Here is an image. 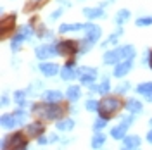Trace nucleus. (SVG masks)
Segmentation results:
<instances>
[{"instance_id":"f257e3e1","label":"nucleus","mask_w":152,"mask_h":150,"mask_svg":"<svg viewBox=\"0 0 152 150\" xmlns=\"http://www.w3.org/2000/svg\"><path fill=\"white\" fill-rule=\"evenodd\" d=\"M31 111H33V114L40 116L45 121H59L64 114V107H61L59 103L45 102V103H33Z\"/></svg>"},{"instance_id":"f03ea898","label":"nucleus","mask_w":152,"mask_h":150,"mask_svg":"<svg viewBox=\"0 0 152 150\" xmlns=\"http://www.w3.org/2000/svg\"><path fill=\"white\" fill-rule=\"evenodd\" d=\"M135 55H137V50H135L133 45H123V47H116L114 50L105 52L102 62L105 66H111V64L121 62L124 59H135Z\"/></svg>"},{"instance_id":"7ed1b4c3","label":"nucleus","mask_w":152,"mask_h":150,"mask_svg":"<svg viewBox=\"0 0 152 150\" xmlns=\"http://www.w3.org/2000/svg\"><path fill=\"white\" fill-rule=\"evenodd\" d=\"M123 107V103L121 100L118 98V97H107L105 95V98L100 100V109H99V116H104V117H113L114 112H118L119 109Z\"/></svg>"},{"instance_id":"20e7f679","label":"nucleus","mask_w":152,"mask_h":150,"mask_svg":"<svg viewBox=\"0 0 152 150\" xmlns=\"http://www.w3.org/2000/svg\"><path fill=\"white\" fill-rule=\"evenodd\" d=\"M2 149H28V141L24 140L23 133H14L2 138Z\"/></svg>"},{"instance_id":"39448f33","label":"nucleus","mask_w":152,"mask_h":150,"mask_svg":"<svg viewBox=\"0 0 152 150\" xmlns=\"http://www.w3.org/2000/svg\"><path fill=\"white\" fill-rule=\"evenodd\" d=\"M78 78H80V83L90 84L99 78V71H97L95 67L81 66V67H78Z\"/></svg>"},{"instance_id":"423d86ee","label":"nucleus","mask_w":152,"mask_h":150,"mask_svg":"<svg viewBox=\"0 0 152 150\" xmlns=\"http://www.w3.org/2000/svg\"><path fill=\"white\" fill-rule=\"evenodd\" d=\"M59 52H61V55L75 57L76 54H80V42H75V40L59 42Z\"/></svg>"},{"instance_id":"0eeeda50","label":"nucleus","mask_w":152,"mask_h":150,"mask_svg":"<svg viewBox=\"0 0 152 150\" xmlns=\"http://www.w3.org/2000/svg\"><path fill=\"white\" fill-rule=\"evenodd\" d=\"M132 67H133V59H124V60L116 64V67H114V71H113V76L114 78H124L132 71Z\"/></svg>"},{"instance_id":"6e6552de","label":"nucleus","mask_w":152,"mask_h":150,"mask_svg":"<svg viewBox=\"0 0 152 150\" xmlns=\"http://www.w3.org/2000/svg\"><path fill=\"white\" fill-rule=\"evenodd\" d=\"M59 74H61V78H62L64 81H71V79L78 78V69H75V60L66 62V64L62 66V69H61Z\"/></svg>"},{"instance_id":"1a4fd4ad","label":"nucleus","mask_w":152,"mask_h":150,"mask_svg":"<svg viewBox=\"0 0 152 150\" xmlns=\"http://www.w3.org/2000/svg\"><path fill=\"white\" fill-rule=\"evenodd\" d=\"M85 38H88V40H92L94 43H97L99 42V38L102 36V28L100 26H97V24H94V23H86V28H85Z\"/></svg>"},{"instance_id":"9d476101","label":"nucleus","mask_w":152,"mask_h":150,"mask_svg":"<svg viewBox=\"0 0 152 150\" xmlns=\"http://www.w3.org/2000/svg\"><path fill=\"white\" fill-rule=\"evenodd\" d=\"M38 71L43 76H47V78H54V76H57L61 73L59 71V66H57L56 62H42L38 66Z\"/></svg>"},{"instance_id":"9b49d317","label":"nucleus","mask_w":152,"mask_h":150,"mask_svg":"<svg viewBox=\"0 0 152 150\" xmlns=\"http://www.w3.org/2000/svg\"><path fill=\"white\" fill-rule=\"evenodd\" d=\"M83 16L88 21H95V19H104L105 12H104V7H85L83 9Z\"/></svg>"},{"instance_id":"f8f14e48","label":"nucleus","mask_w":152,"mask_h":150,"mask_svg":"<svg viewBox=\"0 0 152 150\" xmlns=\"http://www.w3.org/2000/svg\"><path fill=\"white\" fill-rule=\"evenodd\" d=\"M128 128H130V124L121 121L118 126H114L113 130H111V136H113L114 140H123L124 136H126V133H128Z\"/></svg>"},{"instance_id":"ddd939ff","label":"nucleus","mask_w":152,"mask_h":150,"mask_svg":"<svg viewBox=\"0 0 152 150\" xmlns=\"http://www.w3.org/2000/svg\"><path fill=\"white\" fill-rule=\"evenodd\" d=\"M0 126H2L4 130H14V128H18L19 122H18V119H16L14 112L12 114H4V116L0 117Z\"/></svg>"},{"instance_id":"4468645a","label":"nucleus","mask_w":152,"mask_h":150,"mask_svg":"<svg viewBox=\"0 0 152 150\" xmlns=\"http://www.w3.org/2000/svg\"><path fill=\"white\" fill-rule=\"evenodd\" d=\"M42 98H43V102H50V103H59L62 98H64V95L61 93L59 90H47V92H43L42 95Z\"/></svg>"},{"instance_id":"2eb2a0df","label":"nucleus","mask_w":152,"mask_h":150,"mask_svg":"<svg viewBox=\"0 0 152 150\" xmlns=\"http://www.w3.org/2000/svg\"><path fill=\"white\" fill-rule=\"evenodd\" d=\"M123 145H124V149H138L140 145H142V140H140V136L138 135H126L123 138Z\"/></svg>"},{"instance_id":"dca6fc26","label":"nucleus","mask_w":152,"mask_h":150,"mask_svg":"<svg viewBox=\"0 0 152 150\" xmlns=\"http://www.w3.org/2000/svg\"><path fill=\"white\" fill-rule=\"evenodd\" d=\"M24 42H28V38H26V35L24 33H21V31H18L14 36H12V40H10V50L16 54L19 48H21V45L24 43Z\"/></svg>"},{"instance_id":"f3484780","label":"nucleus","mask_w":152,"mask_h":150,"mask_svg":"<svg viewBox=\"0 0 152 150\" xmlns=\"http://www.w3.org/2000/svg\"><path fill=\"white\" fill-rule=\"evenodd\" d=\"M124 107H126L128 112H132V114H142V111H143V105L138 98H128V102L124 103Z\"/></svg>"},{"instance_id":"a211bd4d","label":"nucleus","mask_w":152,"mask_h":150,"mask_svg":"<svg viewBox=\"0 0 152 150\" xmlns=\"http://www.w3.org/2000/svg\"><path fill=\"white\" fill-rule=\"evenodd\" d=\"M43 131H45V126H43L42 122H33V124H28V126H26V135H28V136L38 138L40 135H43Z\"/></svg>"},{"instance_id":"6ab92c4d","label":"nucleus","mask_w":152,"mask_h":150,"mask_svg":"<svg viewBox=\"0 0 152 150\" xmlns=\"http://www.w3.org/2000/svg\"><path fill=\"white\" fill-rule=\"evenodd\" d=\"M57 131H64V133H69L73 131V128H75V121L71 119V117H66V119H59L56 124Z\"/></svg>"},{"instance_id":"aec40b11","label":"nucleus","mask_w":152,"mask_h":150,"mask_svg":"<svg viewBox=\"0 0 152 150\" xmlns=\"http://www.w3.org/2000/svg\"><path fill=\"white\" fill-rule=\"evenodd\" d=\"M80 97H81V88H80L78 84H71V86L66 90V98L69 100V102L80 100Z\"/></svg>"},{"instance_id":"412c9836","label":"nucleus","mask_w":152,"mask_h":150,"mask_svg":"<svg viewBox=\"0 0 152 150\" xmlns=\"http://www.w3.org/2000/svg\"><path fill=\"white\" fill-rule=\"evenodd\" d=\"M86 24H83V23H75V24H67V23H64V24H61L59 26V33H71V31H81V29H85Z\"/></svg>"},{"instance_id":"4be33fe9","label":"nucleus","mask_w":152,"mask_h":150,"mask_svg":"<svg viewBox=\"0 0 152 150\" xmlns=\"http://www.w3.org/2000/svg\"><path fill=\"white\" fill-rule=\"evenodd\" d=\"M123 33H124L123 28L119 26V28L116 29V31H114L111 36H107V40H105L104 43H102V48L109 47V45H118V42H119V36H123Z\"/></svg>"},{"instance_id":"5701e85b","label":"nucleus","mask_w":152,"mask_h":150,"mask_svg":"<svg viewBox=\"0 0 152 150\" xmlns=\"http://www.w3.org/2000/svg\"><path fill=\"white\" fill-rule=\"evenodd\" d=\"M35 54H37L38 60H45L48 57H54L52 55V50H50V45H40V47L35 48Z\"/></svg>"},{"instance_id":"b1692460","label":"nucleus","mask_w":152,"mask_h":150,"mask_svg":"<svg viewBox=\"0 0 152 150\" xmlns=\"http://www.w3.org/2000/svg\"><path fill=\"white\" fill-rule=\"evenodd\" d=\"M28 90L24 92V90H18V92H14V102L18 103L19 107H28L29 102H28Z\"/></svg>"},{"instance_id":"393cba45","label":"nucleus","mask_w":152,"mask_h":150,"mask_svg":"<svg viewBox=\"0 0 152 150\" xmlns=\"http://www.w3.org/2000/svg\"><path fill=\"white\" fill-rule=\"evenodd\" d=\"M130 10L128 9H119L118 12H116V17H114V21H116V24L118 26H123L124 23H128L130 21Z\"/></svg>"},{"instance_id":"a878e982","label":"nucleus","mask_w":152,"mask_h":150,"mask_svg":"<svg viewBox=\"0 0 152 150\" xmlns=\"http://www.w3.org/2000/svg\"><path fill=\"white\" fill-rule=\"evenodd\" d=\"M14 23H16V16H14V14H12V16H9V17H4V19H2L0 29H2V35H4V36H5V33H7L9 29H12Z\"/></svg>"},{"instance_id":"bb28decb","label":"nucleus","mask_w":152,"mask_h":150,"mask_svg":"<svg viewBox=\"0 0 152 150\" xmlns=\"http://www.w3.org/2000/svg\"><path fill=\"white\" fill-rule=\"evenodd\" d=\"M105 140H107V138H105L104 135H102L100 131H97L94 135V138H92V143H90V145H92V149H100V147H104Z\"/></svg>"},{"instance_id":"cd10ccee","label":"nucleus","mask_w":152,"mask_h":150,"mask_svg":"<svg viewBox=\"0 0 152 150\" xmlns=\"http://www.w3.org/2000/svg\"><path fill=\"white\" fill-rule=\"evenodd\" d=\"M109 90H111V81H109V76L105 74V76H102V81L99 84V93L105 97V95L109 93Z\"/></svg>"},{"instance_id":"c85d7f7f","label":"nucleus","mask_w":152,"mask_h":150,"mask_svg":"<svg viewBox=\"0 0 152 150\" xmlns=\"http://www.w3.org/2000/svg\"><path fill=\"white\" fill-rule=\"evenodd\" d=\"M135 92H137L138 95H143V97H145V95H149V93L152 92V81L140 83L138 86H137V90H135Z\"/></svg>"},{"instance_id":"c756f323","label":"nucleus","mask_w":152,"mask_h":150,"mask_svg":"<svg viewBox=\"0 0 152 150\" xmlns=\"http://www.w3.org/2000/svg\"><path fill=\"white\" fill-rule=\"evenodd\" d=\"M85 109L88 112H99V109H100V102L99 100H95V98H88L85 102Z\"/></svg>"},{"instance_id":"7c9ffc66","label":"nucleus","mask_w":152,"mask_h":150,"mask_svg":"<svg viewBox=\"0 0 152 150\" xmlns=\"http://www.w3.org/2000/svg\"><path fill=\"white\" fill-rule=\"evenodd\" d=\"M107 122H109V117H104V116H100V117H99V119L94 122V126H92V128H94V131H95V133H97V131H102L105 126H107Z\"/></svg>"},{"instance_id":"2f4dec72","label":"nucleus","mask_w":152,"mask_h":150,"mask_svg":"<svg viewBox=\"0 0 152 150\" xmlns=\"http://www.w3.org/2000/svg\"><path fill=\"white\" fill-rule=\"evenodd\" d=\"M14 116H16V119H18L19 126H23V124L26 122V119H28V114L24 112V107H19L18 111L14 112Z\"/></svg>"},{"instance_id":"473e14b6","label":"nucleus","mask_w":152,"mask_h":150,"mask_svg":"<svg viewBox=\"0 0 152 150\" xmlns=\"http://www.w3.org/2000/svg\"><path fill=\"white\" fill-rule=\"evenodd\" d=\"M92 47H94V42L88 40V38H85L83 42H80V54H86Z\"/></svg>"},{"instance_id":"72a5a7b5","label":"nucleus","mask_w":152,"mask_h":150,"mask_svg":"<svg viewBox=\"0 0 152 150\" xmlns=\"http://www.w3.org/2000/svg\"><path fill=\"white\" fill-rule=\"evenodd\" d=\"M135 24H137V26H140V28H142V26H151V24H152V16L138 17L137 21H135Z\"/></svg>"},{"instance_id":"f704fd0d","label":"nucleus","mask_w":152,"mask_h":150,"mask_svg":"<svg viewBox=\"0 0 152 150\" xmlns=\"http://www.w3.org/2000/svg\"><path fill=\"white\" fill-rule=\"evenodd\" d=\"M42 88H43V83H42V81H35V83H33V84L28 88V93L37 95L38 92H42Z\"/></svg>"},{"instance_id":"c9c22d12","label":"nucleus","mask_w":152,"mask_h":150,"mask_svg":"<svg viewBox=\"0 0 152 150\" xmlns=\"http://www.w3.org/2000/svg\"><path fill=\"white\" fill-rule=\"evenodd\" d=\"M132 88V83H128V81H123V83L119 84V86H116V93H119V95H124L128 90Z\"/></svg>"},{"instance_id":"e433bc0d","label":"nucleus","mask_w":152,"mask_h":150,"mask_svg":"<svg viewBox=\"0 0 152 150\" xmlns=\"http://www.w3.org/2000/svg\"><path fill=\"white\" fill-rule=\"evenodd\" d=\"M61 16H62V9H57V10H54V12H50V14H48V23H54L57 19H61Z\"/></svg>"},{"instance_id":"4c0bfd02","label":"nucleus","mask_w":152,"mask_h":150,"mask_svg":"<svg viewBox=\"0 0 152 150\" xmlns=\"http://www.w3.org/2000/svg\"><path fill=\"white\" fill-rule=\"evenodd\" d=\"M135 116H137V114H132V112H130V116H121V121L128 122V124H132V122L135 121Z\"/></svg>"},{"instance_id":"58836bf2","label":"nucleus","mask_w":152,"mask_h":150,"mask_svg":"<svg viewBox=\"0 0 152 150\" xmlns=\"http://www.w3.org/2000/svg\"><path fill=\"white\" fill-rule=\"evenodd\" d=\"M37 141L40 143V145H47V143H50V140H48V138H45L43 135H40V136L37 138Z\"/></svg>"},{"instance_id":"ea45409f","label":"nucleus","mask_w":152,"mask_h":150,"mask_svg":"<svg viewBox=\"0 0 152 150\" xmlns=\"http://www.w3.org/2000/svg\"><path fill=\"white\" fill-rule=\"evenodd\" d=\"M7 103H9V95H7V93H4V95H2V105L5 107Z\"/></svg>"},{"instance_id":"a19ab883","label":"nucleus","mask_w":152,"mask_h":150,"mask_svg":"<svg viewBox=\"0 0 152 150\" xmlns=\"http://www.w3.org/2000/svg\"><path fill=\"white\" fill-rule=\"evenodd\" d=\"M57 4H61V5H66V7H71V2H69V0H57Z\"/></svg>"},{"instance_id":"79ce46f5","label":"nucleus","mask_w":152,"mask_h":150,"mask_svg":"<svg viewBox=\"0 0 152 150\" xmlns=\"http://www.w3.org/2000/svg\"><path fill=\"white\" fill-rule=\"evenodd\" d=\"M48 140H50V143H54V141H57V140H59V136H57L56 133H52V135L48 136Z\"/></svg>"},{"instance_id":"37998d69","label":"nucleus","mask_w":152,"mask_h":150,"mask_svg":"<svg viewBox=\"0 0 152 150\" xmlns=\"http://www.w3.org/2000/svg\"><path fill=\"white\" fill-rule=\"evenodd\" d=\"M147 50H149V67L152 69V50L151 48H147Z\"/></svg>"},{"instance_id":"c03bdc74","label":"nucleus","mask_w":152,"mask_h":150,"mask_svg":"<svg viewBox=\"0 0 152 150\" xmlns=\"http://www.w3.org/2000/svg\"><path fill=\"white\" fill-rule=\"evenodd\" d=\"M147 140H149V141L152 143V128L149 130V131H147Z\"/></svg>"},{"instance_id":"a18cd8bd","label":"nucleus","mask_w":152,"mask_h":150,"mask_svg":"<svg viewBox=\"0 0 152 150\" xmlns=\"http://www.w3.org/2000/svg\"><path fill=\"white\" fill-rule=\"evenodd\" d=\"M145 100H147L149 103H152V92H151L149 95H145Z\"/></svg>"},{"instance_id":"49530a36","label":"nucleus","mask_w":152,"mask_h":150,"mask_svg":"<svg viewBox=\"0 0 152 150\" xmlns=\"http://www.w3.org/2000/svg\"><path fill=\"white\" fill-rule=\"evenodd\" d=\"M67 143H69V138H64V140L61 141V145H67Z\"/></svg>"},{"instance_id":"de8ad7c7","label":"nucleus","mask_w":152,"mask_h":150,"mask_svg":"<svg viewBox=\"0 0 152 150\" xmlns=\"http://www.w3.org/2000/svg\"><path fill=\"white\" fill-rule=\"evenodd\" d=\"M31 2H42V0H31Z\"/></svg>"},{"instance_id":"09e8293b","label":"nucleus","mask_w":152,"mask_h":150,"mask_svg":"<svg viewBox=\"0 0 152 150\" xmlns=\"http://www.w3.org/2000/svg\"><path fill=\"white\" fill-rule=\"evenodd\" d=\"M149 122H151V126H152V117H151V121H149Z\"/></svg>"},{"instance_id":"8fccbe9b","label":"nucleus","mask_w":152,"mask_h":150,"mask_svg":"<svg viewBox=\"0 0 152 150\" xmlns=\"http://www.w3.org/2000/svg\"><path fill=\"white\" fill-rule=\"evenodd\" d=\"M113 2H114V0H109V4H113Z\"/></svg>"}]
</instances>
